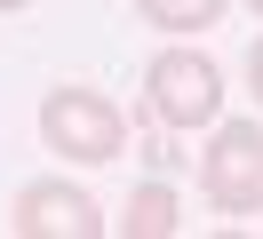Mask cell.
<instances>
[{"label": "cell", "mask_w": 263, "mask_h": 239, "mask_svg": "<svg viewBox=\"0 0 263 239\" xmlns=\"http://www.w3.org/2000/svg\"><path fill=\"white\" fill-rule=\"evenodd\" d=\"M40 143L72 168H104V159L128 152V112L112 104L104 88H48L40 96Z\"/></svg>", "instance_id": "6da1fadb"}, {"label": "cell", "mask_w": 263, "mask_h": 239, "mask_svg": "<svg viewBox=\"0 0 263 239\" xmlns=\"http://www.w3.org/2000/svg\"><path fill=\"white\" fill-rule=\"evenodd\" d=\"M144 112L160 127H176V136L215 127L223 120V72H215V56H199V48H160V56L144 64Z\"/></svg>", "instance_id": "7a4b0ae2"}, {"label": "cell", "mask_w": 263, "mask_h": 239, "mask_svg": "<svg viewBox=\"0 0 263 239\" xmlns=\"http://www.w3.org/2000/svg\"><path fill=\"white\" fill-rule=\"evenodd\" d=\"M199 199L215 215H263V127L255 120H215L199 152Z\"/></svg>", "instance_id": "3957f363"}, {"label": "cell", "mask_w": 263, "mask_h": 239, "mask_svg": "<svg viewBox=\"0 0 263 239\" xmlns=\"http://www.w3.org/2000/svg\"><path fill=\"white\" fill-rule=\"evenodd\" d=\"M8 231L16 239H104L112 223H104V207L88 199L80 183H24L16 199H8Z\"/></svg>", "instance_id": "277c9868"}, {"label": "cell", "mask_w": 263, "mask_h": 239, "mask_svg": "<svg viewBox=\"0 0 263 239\" xmlns=\"http://www.w3.org/2000/svg\"><path fill=\"white\" fill-rule=\"evenodd\" d=\"M120 231H128V239H176V231H183V199H176V183H136V191H128V215H120Z\"/></svg>", "instance_id": "5b68a950"}, {"label": "cell", "mask_w": 263, "mask_h": 239, "mask_svg": "<svg viewBox=\"0 0 263 239\" xmlns=\"http://www.w3.org/2000/svg\"><path fill=\"white\" fill-rule=\"evenodd\" d=\"M223 8H231V0H136V16H144V24H160L167 40H192V32L223 24Z\"/></svg>", "instance_id": "8992f818"}, {"label": "cell", "mask_w": 263, "mask_h": 239, "mask_svg": "<svg viewBox=\"0 0 263 239\" xmlns=\"http://www.w3.org/2000/svg\"><path fill=\"white\" fill-rule=\"evenodd\" d=\"M247 88H255V104H263V40L247 48Z\"/></svg>", "instance_id": "52a82bcc"}, {"label": "cell", "mask_w": 263, "mask_h": 239, "mask_svg": "<svg viewBox=\"0 0 263 239\" xmlns=\"http://www.w3.org/2000/svg\"><path fill=\"white\" fill-rule=\"evenodd\" d=\"M16 8H32V0H0V16H16Z\"/></svg>", "instance_id": "ba28073f"}, {"label": "cell", "mask_w": 263, "mask_h": 239, "mask_svg": "<svg viewBox=\"0 0 263 239\" xmlns=\"http://www.w3.org/2000/svg\"><path fill=\"white\" fill-rule=\"evenodd\" d=\"M247 8H255V16H263V0H247Z\"/></svg>", "instance_id": "9c48e42d"}]
</instances>
